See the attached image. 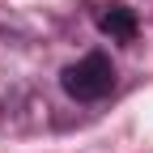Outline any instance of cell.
Returning a JSON list of instances; mask_svg holds the SVG:
<instances>
[{
	"label": "cell",
	"instance_id": "cell-1",
	"mask_svg": "<svg viewBox=\"0 0 153 153\" xmlns=\"http://www.w3.org/2000/svg\"><path fill=\"white\" fill-rule=\"evenodd\" d=\"M60 85L76 102H98V98H106V94L115 89V68H111L106 55L94 51V55H81L76 64H68L60 72Z\"/></svg>",
	"mask_w": 153,
	"mask_h": 153
},
{
	"label": "cell",
	"instance_id": "cell-2",
	"mask_svg": "<svg viewBox=\"0 0 153 153\" xmlns=\"http://www.w3.org/2000/svg\"><path fill=\"white\" fill-rule=\"evenodd\" d=\"M98 26H102V34L119 38V43H132V38H136V17H132V9H123V4H106L98 13Z\"/></svg>",
	"mask_w": 153,
	"mask_h": 153
}]
</instances>
